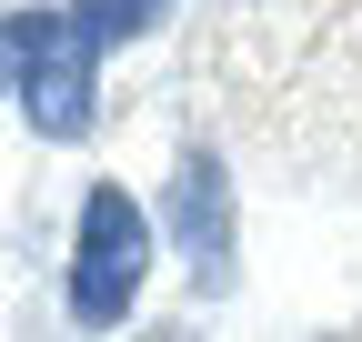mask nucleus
<instances>
[{"instance_id": "nucleus-3", "label": "nucleus", "mask_w": 362, "mask_h": 342, "mask_svg": "<svg viewBox=\"0 0 362 342\" xmlns=\"http://www.w3.org/2000/svg\"><path fill=\"white\" fill-rule=\"evenodd\" d=\"M40 30H51V11L0 20V91H21V71H30V51H40Z\"/></svg>"}, {"instance_id": "nucleus-2", "label": "nucleus", "mask_w": 362, "mask_h": 342, "mask_svg": "<svg viewBox=\"0 0 362 342\" xmlns=\"http://www.w3.org/2000/svg\"><path fill=\"white\" fill-rule=\"evenodd\" d=\"M171 242L192 262V292H232V171L211 151H181L171 171Z\"/></svg>"}, {"instance_id": "nucleus-1", "label": "nucleus", "mask_w": 362, "mask_h": 342, "mask_svg": "<svg viewBox=\"0 0 362 342\" xmlns=\"http://www.w3.org/2000/svg\"><path fill=\"white\" fill-rule=\"evenodd\" d=\"M141 272H151V222L121 182H90L81 191V242H71V322L81 332H111L131 302H141Z\"/></svg>"}]
</instances>
